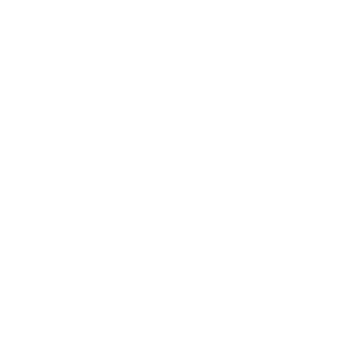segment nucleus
Listing matches in <instances>:
<instances>
[]
</instances>
